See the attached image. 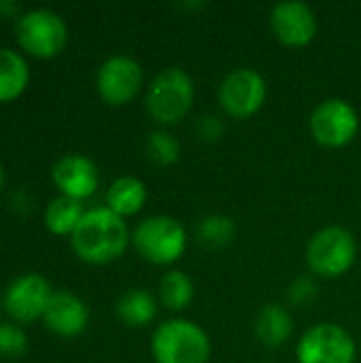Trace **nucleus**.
Wrapping results in <instances>:
<instances>
[{"label":"nucleus","instance_id":"f257e3e1","mask_svg":"<svg viewBox=\"0 0 361 363\" xmlns=\"http://www.w3.org/2000/svg\"><path fill=\"white\" fill-rule=\"evenodd\" d=\"M74 253L89 264H109L123 255L130 232L123 217L115 215L111 208L100 206L85 211L81 223L70 236Z\"/></svg>","mask_w":361,"mask_h":363},{"label":"nucleus","instance_id":"f03ea898","mask_svg":"<svg viewBox=\"0 0 361 363\" xmlns=\"http://www.w3.org/2000/svg\"><path fill=\"white\" fill-rule=\"evenodd\" d=\"M151 355L155 363H206L211 338L189 319H168L151 336Z\"/></svg>","mask_w":361,"mask_h":363},{"label":"nucleus","instance_id":"7ed1b4c3","mask_svg":"<svg viewBox=\"0 0 361 363\" xmlns=\"http://www.w3.org/2000/svg\"><path fill=\"white\" fill-rule=\"evenodd\" d=\"M194 94L196 87L189 72H185L179 66H168L162 72H157L155 79L151 81L145 104L149 115L157 123L170 125L181 121L189 113Z\"/></svg>","mask_w":361,"mask_h":363},{"label":"nucleus","instance_id":"20e7f679","mask_svg":"<svg viewBox=\"0 0 361 363\" xmlns=\"http://www.w3.org/2000/svg\"><path fill=\"white\" fill-rule=\"evenodd\" d=\"M132 242L143 259L166 266L183 255L187 247V232L179 219L170 215H153L136 225Z\"/></svg>","mask_w":361,"mask_h":363},{"label":"nucleus","instance_id":"39448f33","mask_svg":"<svg viewBox=\"0 0 361 363\" xmlns=\"http://www.w3.org/2000/svg\"><path fill=\"white\" fill-rule=\"evenodd\" d=\"M357 257V240L343 225H326L317 230L306 245L309 268L326 279L345 274Z\"/></svg>","mask_w":361,"mask_h":363},{"label":"nucleus","instance_id":"423d86ee","mask_svg":"<svg viewBox=\"0 0 361 363\" xmlns=\"http://www.w3.org/2000/svg\"><path fill=\"white\" fill-rule=\"evenodd\" d=\"M357 345L336 323H317L302 334L296 347L298 363H353Z\"/></svg>","mask_w":361,"mask_h":363},{"label":"nucleus","instance_id":"0eeeda50","mask_svg":"<svg viewBox=\"0 0 361 363\" xmlns=\"http://www.w3.org/2000/svg\"><path fill=\"white\" fill-rule=\"evenodd\" d=\"M15 32L19 47L34 57L57 55L68 38L64 19L49 9H34L23 13L17 21Z\"/></svg>","mask_w":361,"mask_h":363},{"label":"nucleus","instance_id":"6e6552de","mask_svg":"<svg viewBox=\"0 0 361 363\" xmlns=\"http://www.w3.org/2000/svg\"><path fill=\"white\" fill-rule=\"evenodd\" d=\"M266 79L249 66L230 70L219 83V104L221 108L236 119H247L255 115L266 100Z\"/></svg>","mask_w":361,"mask_h":363},{"label":"nucleus","instance_id":"1a4fd4ad","mask_svg":"<svg viewBox=\"0 0 361 363\" xmlns=\"http://www.w3.org/2000/svg\"><path fill=\"white\" fill-rule=\"evenodd\" d=\"M309 125L317 143L326 147H343L357 136L360 115L349 100L328 98L313 108Z\"/></svg>","mask_w":361,"mask_h":363},{"label":"nucleus","instance_id":"9d476101","mask_svg":"<svg viewBox=\"0 0 361 363\" xmlns=\"http://www.w3.org/2000/svg\"><path fill=\"white\" fill-rule=\"evenodd\" d=\"M96 87L104 102L128 104L143 87V68L130 55H113L98 68Z\"/></svg>","mask_w":361,"mask_h":363},{"label":"nucleus","instance_id":"9b49d317","mask_svg":"<svg viewBox=\"0 0 361 363\" xmlns=\"http://www.w3.org/2000/svg\"><path fill=\"white\" fill-rule=\"evenodd\" d=\"M53 291L40 274H23L15 279L4 294L6 313L19 323H32L45 315Z\"/></svg>","mask_w":361,"mask_h":363},{"label":"nucleus","instance_id":"f8f14e48","mask_svg":"<svg viewBox=\"0 0 361 363\" xmlns=\"http://www.w3.org/2000/svg\"><path fill=\"white\" fill-rule=\"evenodd\" d=\"M270 28L281 43L302 47L315 38L317 17L302 0H281L270 11Z\"/></svg>","mask_w":361,"mask_h":363},{"label":"nucleus","instance_id":"ddd939ff","mask_svg":"<svg viewBox=\"0 0 361 363\" xmlns=\"http://www.w3.org/2000/svg\"><path fill=\"white\" fill-rule=\"evenodd\" d=\"M98 168L96 164L79 153L64 155L55 166H53V183L62 191V196L83 200L91 196L98 187Z\"/></svg>","mask_w":361,"mask_h":363},{"label":"nucleus","instance_id":"4468645a","mask_svg":"<svg viewBox=\"0 0 361 363\" xmlns=\"http://www.w3.org/2000/svg\"><path fill=\"white\" fill-rule=\"evenodd\" d=\"M43 319L53 334L72 338V336H79L87 328L89 313H87L85 302L79 296L70 291H53Z\"/></svg>","mask_w":361,"mask_h":363},{"label":"nucleus","instance_id":"2eb2a0df","mask_svg":"<svg viewBox=\"0 0 361 363\" xmlns=\"http://www.w3.org/2000/svg\"><path fill=\"white\" fill-rule=\"evenodd\" d=\"M294 332L291 313L283 304H266L255 317V336L266 347H281Z\"/></svg>","mask_w":361,"mask_h":363},{"label":"nucleus","instance_id":"dca6fc26","mask_svg":"<svg viewBox=\"0 0 361 363\" xmlns=\"http://www.w3.org/2000/svg\"><path fill=\"white\" fill-rule=\"evenodd\" d=\"M147 202V187L138 177H119L106 189V208L119 217L136 215Z\"/></svg>","mask_w":361,"mask_h":363},{"label":"nucleus","instance_id":"f3484780","mask_svg":"<svg viewBox=\"0 0 361 363\" xmlns=\"http://www.w3.org/2000/svg\"><path fill=\"white\" fill-rule=\"evenodd\" d=\"M117 315L130 328H143L151 323L157 315V304L153 294L140 287L128 289L117 302Z\"/></svg>","mask_w":361,"mask_h":363},{"label":"nucleus","instance_id":"a211bd4d","mask_svg":"<svg viewBox=\"0 0 361 363\" xmlns=\"http://www.w3.org/2000/svg\"><path fill=\"white\" fill-rule=\"evenodd\" d=\"M30 72L23 57L11 49H0V102L19 98L28 85Z\"/></svg>","mask_w":361,"mask_h":363},{"label":"nucleus","instance_id":"6ab92c4d","mask_svg":"<svg viewBox=\"0 0 361 363\" xmlns=\"http://www.w3.org/2000/svg\"><path fill=\"white\" fill-rule=\"evenodd\" d=\"M83 215H85V211H83L81 200L60 196L49 202V206L45 211V225L55 236H72V232L81 223Z\"/></svg>","mask_w":361,"mask_h":363},{"label":"nucleus","instance_id":"aec40b11","mask_svg":"<svg viewBox=\"0 0 361 363\" xmlns=\"http://www.w3.org/2000/svg\"><path fill=\"white\" fill-rule=\"evenodd\" d=\"M160 300L170 311H183L194 300V281L183 270H168L160 279Z\"/></svg>","mask_w":361,"mask_h":363},{"label":"nucleus","instance_id":"412c9836","mask_svg":"<svg viewBox=\"0 0 361 363\" xmlns=\"http://www.w3.org/2000/svg\"><path fill=\"white\" fill-rule=\"evenodd\" d=\"M234 234H236V223L228 215H206L196 225L198 242L211 249H221L230 245Z\"/></svg>","mask_w":361,"mask_h":363},{"label":"nucleus","instance_id":"4be33fe9","mask_svg":"<svg viewBox=\"0 0 361 363\" xmlns=\"http://www.w3.org/2000/svg\"><path fill=\"white\" fill-rule=\"evenodd\" d=\"M145 149H147V155L160 164V166H170L179 160L181 155V145L179 140L166 132V130H153L147 134V140H145Z\"/></svg>","mask_w":361,"mask_h":363},{"label":"nucleus","instance_id":"5701e85b","mask_svg":"<svg viewBox=\"0 0 361 363\" xmlns=\"http://www.w3.org/2000/svg\"><path fill=\"white\" fill-rule=\"evenodd\" d=\"M28 349L26 334L11 323L0 325V355L4 357H19Z\"/></svg>","mask_w":361,"mask_h":363},{"label":"nucleus","instance_id":"b1692460","mask_svg":"<svg viewBox=\"0 0 361 363\" xmlns=\"http://www.w3.org/2000/svg\"><path fill=\"white\" fill-rule=\"evenodd\" d=\"M221 130H223L221 121L217 117H213V115L200 117V121H198V132H200L202 138H217L221 134Z\"/></svg>","mask_w":361,"mask_h":363},{"label":"nucleus","instance_id":"393cba45","mask_svg":"<svg viewBox=\"0 0 361 363\" xmlns=\"http://www.w3.org/2000/svg\"><path fill=\"white\" fill-rule=\"evenodd\" d=\"M306 289H309V291H315L313 281H309V279H300V281H296V285H294V287H291V291H289L291 300H296V302H304V300H306Z\"/></svg>","mask_w":361,"mask_h":363},{"label":"nucleus","instance_id":"a878e982","mask_svg":"<svg viewBox=\"0 0 361 363\" xmlns=\"http://www.w3.org/2000/svg\"><path fill=\"white\" fill-rule=\"evenodd\" d=\"M21 6L17 2H0V15H15Z\"/></svg>","mask_w":361,"mask_h":363},{"label":"nucleus","instance_id":"bb28decb","mask_svg":"<svg viewBox=\"0 0 361 363\" xmlns=\"http://www.w3.org/2000/svg\"><path fill=\"white\" fill-rule=\"evenodd\" d=\"M2 185H4V168L0 164V189H2Z\"/></svg>","mask_w":361,"mask_h":363}]
</instances>
